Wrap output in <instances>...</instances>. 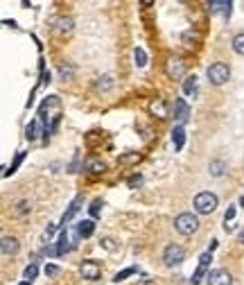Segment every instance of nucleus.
Listing matches in <instances>:
<instances>
[{
  "label": "nucleus",
  "mask_w": 244,
  "mask_h": 285,
  "mask_svg": "<svg viewBox=\"0 0 244 285\" xmlns=\"http://www.w3.org/2000/svg\"><path fill=\"white\" fill-rule=\"evenodd\" d=\"M149 113H152V116H156V118H167V104H165V100H163V98L152 100L149 102Z\"/></svg>",
  "instance_id": "12"
},
{
  "label": "nucleus",
  "mask_w": 244,
  "mask_h": 285,
  "mask_svg": "<svg viewBox=\"0 0 244 285\" xmlns=\"http://www.w3.org/2000/svg\"><path fill=\"white\" fill-rule=\"evenodd\" d=\"M231 7H233L231 0H211V3H208V9H211L213 14H219V11H222L226 19L231 16Z\"/></svg>",
  "instance_id": "11"
},
{
  "label": "nucleus",
  "mask_w": 244,
  "mask_h": 285,
  "mask_svg": "<svg viewBox=\"0 0 244 285\" xmlns=\"http://www.w3.org/2000/svg\"><path fill=\"white\" fill-rule=\"evenodd\" d=\"M100 206H102V199H95V202L93 204H90V218H98V215H100Z\"/></svg>",
  "instance_id": "32"
},
{
  "label": "nucleus",
  "mask_w": 244,
  "mask_h": 285,
  "mask_svg": "<svg viewBox=\"0 0 244 285\" xmlns=\"http://www.w3.org/2000/svg\"><path fill=\"white\" fill-rule=\"evenodd\" d=\"M79 274L86 278V281H98L102 276V265L98 260H84V263L79 265Z\"/></svg>",
  "instance_id": "5"
},
{
  "label": "nucleus",
  "mask_w": 244,
  "mask_h": 285,
  "mask_svg": "<svg viewBox=\"0 0 244 285\" xmlns=\"http://www.w3.org/2000/svg\"><path fill=\"white\" fill-rule=\"evenodd\" d=\"M23 158H25V152H18L16 154V158H14V163H11V168L7 170V172H5V176H9V174H14L16 170H18V165L23 163Z\"/></svg>",
  "instance_id": "23"
},
{
  "label": "nucleus",
  "mask_w": 244,
  "mask_h": 285,
  "mask_svg": "<svg viewBox=\"0 0 244 285\" xmlns=\"http://www.w3.org/2000/svg\"><path fill=\"white\" fill-rule=\"evenodd\" d=\"M185 260V249L181 244H167L165 252H163V263L167 267H174V265H181Z\"/></svg>",
  "instance_id": "4"
},
{
  "label": "nucleus",
  "mask_w": 244,
  "mask_h": 285,
  "mask_svg": "<svg viewBox=\"0 0 244 285\" xmlns=\"http://www.w3.org/2000/svg\"><path fill=\"white\" fill-rule=\"evenodd\" d=\"M59 274V267L57 265H45V276H57Z\"/></svg>",
  "instance_id": "33"
},
{
  "label": "nucleus",
  "mask_w": 244,
  "mask_h": 285,
  "mask_svg": "<svg viewBox=\"0 0 244 285\" xmlns=\"http://www.w3.org/2000/svg\"><path fill=\"white\" fill-rule=\"evenodd\" d=\"M240 242H242V244H244V229H242V231H240Z\"/></svg>",
  "instance_id": "35"
},
{
  "label": "nucleus",
  "mask_w": 244,
  "mask_h": 285,
  "mask_svg": "<svg viewBox=\"0 0 244 285\" xmlns=\"http://www.w3.org/2000/svg\"><path fill=\"white\" fill-rule=\"evenodd\" d=\"M79 202H82V199H79V197H77V199H75V202H72V204H70V208H68V213L64 215V224H66V222H68V220H72V215H75V213H77V210H79Z\"/></svg>",
  "instance_id": "27"
},
{
  "label": "nucleus",
  "mask_w": 244,
  "mask_h": 285,
  "mask_svg": "<svg viewBox=\"0 0 244 285\" xmlns=\"http://www.w3.org/2000/svg\"><path fill=\"white\" fill-rule=\"evenodd\" d=\"M18 249H21V244L14 236H3V242H0V252H3V256H16Z\"/></svg>",
  "instance_id": "10"
},
{
  "label": "nucleus",
  "mask_w": 244,
  "mask_h": 285,
  "mask_svg": "<svg viewBox=\"0 0 244 285\" xmlns=\"http://www.w3.org/2000/svg\"><path fill=\"white\" fill-rule=\"evenodd\" d=\"M140 161V154L138 152H129V154H120L118 163L120 165H132V163H138Z\"/></svg>",
  "instance_id": "18"
},
{
  "label": "nucleus",
  "mask_w": 244,
  "mask_h": 285,
  "mask_svg": "<svg viewBox=\"0 0 244 285\" xmlns=\"http://www.w3.org/2000/svg\"><path fill=\"white\" fill-rule=\"evenodd\" d=\"M93 231H95V222L93 220H82L77 224V236L79 238H90V236H93Z\"/></svg>",
  "instance_id": "13"
},
{
  "label": "nucleus",
  "mask_w": 244,
  "mask_h": 285,
  "mask_svg": "<svg viewBox=\"0 0 244 285\" xmlns=\"http://www.w3.org/2000/svg\"><path fill=\"white\" fill-rule=\"evenodd\" d=\"M174 229L181 236H192V233L199 231V218L195 213H181L174 218Z\"/></svg>",
  "instance_id": "1"
},
{
  "label": "nucleus",
  "mask_w": 244,
  "mask_h": 285,
  "mask_svg": "<svg viewBox=\"0 0 244 285\" xmlns=\"http://www.w3.org/2000/svg\"><path fill=\"white\" fill-rule=\"evenodd\" d=\"M174 118H177L179 127H181L183 122H188V118H190V106H188V102H185L183 98H179L177 102H174Z\"/></svg>",
  "instance_id": "9"
},
{
  "label": "nucleus",
  "mask_w": 244,
  "mask_h": 285,
  "mask_svg": "<svg viewBox=\"0 0 244 285\" xmlns=\"http://www.w3.org/2000/svg\"><path fill=\"white\" fill-rule=\"evenodd\" d=\"M211 260H213V258H211V252L201 254V258H199V265H197L195 274H192V278H190V285H199L203 276H206V274H211V272H208V265H211Z\"/></svg>",
  "instance_id": "7"
},
{
  "label": "nucleus",
  "mask_w": 244,
  "mask_h": 285,
  "mask_svg": "<svg viewBox=\"0 0 244 285\" xmlns=\"http://www.w3.org/2000/svg\"><path fill=\"white\" fill-rule=\"evenodd\" d=\"M113 88V75H104L98 82V91H111Z\"/></svg>",
  "instance_id": "22"
},
{
  "label": "nucleus",
  "mask_w": 244,
  "mask_h": 285,
  "mask_svg": "<svg viewBox=\"0 0 244 285\" xmlns=\"http://www.w3.org/2000/svg\"><path fill=\"white\" fill-rule=\"evenodd\" d=\"M36 132H39V120H34V122L27 124V138H30V140L36 138Z\"/></svg>",
  "instance_id": "30"
},
{
  "label": "nucleus",
  "mask_w": 244,
  "mask_h": 285,
  "mask_svg": "<svg viewBox=\"0 0 244 285\" xmlns=\"http://www.w3.org/2000/svg\"><path fill=\"white\" fill-rule=\"evenodd\" d=\"M36 272H39V267L32 263V265H27V267H25V272H23V276H25V281H30V283H32L34 278H36Z\"/></svg>",
  "instance_id": "24"
},
{
  "label": "nucleus",
  "mask_w": 244,
  "mask_h": 285,
  "mask_svg": "<svg viewBox=\"0 0 244 285\" xmlns=\"http://www.w3.org/2000/svg\"><path fill=\"white\" fill-rule=\"evenodd\" d=\"M21 285H32V283H30V281H23V283H21Z\"/></svg>",
  "instance_id": "36"
},
{
  "label": "nucleus",
  "mask_w": 244,
  "mask_h": 285,
  "mask_svg": "<svg viewBox=\"0 0 244 285\" xmlns=\"http://www.w3.org/2000/svg\"><path fill=\"white\" fill-rule=\"evenodd\" d=\"M127 184H129V188H138L140 184H143V174H132Z\"/></svg>",
  "instance_id": "31"
},
{
  "label": "nucleus",
  "mask_w": 244,
  "mask_h": 285,
  "mask_svg": "<svg viewBox=\"0 0 244 285\" xmlns=\"http://www.w3.org/2000/svg\"><path fill=\"white\" fill-rule=\"evenodd\" d=\"M59 73H61V77H64V79H72V77H75V66H70V64H64V66H61L59 68Z\"/></svg>",
  "instance_id": "28"
},
{
  "label": "nucleus",
  "mask_w": 244,
  "mask_h": 285,
  "mask_svg": "<svg viewBox=\"0 0 244 285\" xmlns=\"http://www.w3.org/2000/svg\"><path fill=\"white\" fill-rule=\"evenodd\" d=\"M206 281H208V285H231L233 283V276H231V272L229 270H213L211 274L206 276Z\"/></svg>",
  "instance_id": "8"
},
{
  "label": "nucleus",
  "mask_w": 244,
  "mask_h": 285,
  "mask_svg": "<svg viewBox=\"0 0 244 285\" xmlns=\"http://www.w3.org/2000/svg\"><path fill=\"white\" fill-rule=\"evenodd\" d=\"M183 93L185 95H195L197 93V77L192 75V77H185V82H183Z\"/></svg>",
  "instance_id": "19"
},
{
  "label": "nucleus",
  "mask_w": 244,
  "mask_h": 285,
  "mask_svg": "<svg viewBox=\"0 0 244 285\" xmlns=\"http://www.w3.org/2000/svg\"><path fill=\"white\" fill-rule=\"evenodd\" d=\"M208 172H211L213 176H222L226 172V161H222V158H215V161H211V165H208Z\"/></svg>",
  "instance_id": "15"
},
{
  "label": "nucleus",
  "mask_w": 244,
  "mask_h": 285,
  "mask_svg": "<svg viewBox=\"0 0 244 285\" xmlns=\"http://www.w3.org/2000/svg\"><path fill=\"white\" fill-rule=\"evenodd\" d=\"M86 170H88L90 174H102L106 170V165H104L102 158H95L93 156V158H88V161H86Z\"/></svg>",
  "instance_id": "14"
},
{
  "label": "nucleus",
  "mask_w": 244,
  "mask_h": 285,
  "mask_svg": "<svg viewBox=\"0 0 244 285\" xmlns=\"http://www.w3.org/2000/svg\"><path fill=\"white\" fill-rule=\"evenodd\" d=\"M165 75L170 79H181L185 75V64L179 59V57H170L165 61Z\"/></svg>",
  "instance_id": "6"
},
{
  "label": "nucleus",
  "mask_w": 244,
  "mask_h": 285,
  "mask_svg": "<svg viewBox=\"0 0 244 285\" xmlns=\"http://www.w3.org/2000/svg\"><path fill=\"white\" fill-rule=\"evenodd\" d=\"M102 247H104V249H109V252H113V249H116V244H113L111 238H104V240H102Z\"/></svg>",
  "instance_id": "34"
},
{
  "label": "nucleus",
  "mask_w": 244,
  "mask_h": 285,
  "mask_svg": "<svg viewBox=\"0 0 244 285\" xmlns=\"http://www.w3.org/2000/svg\"><path fill=\"white\" fill-rule=\"evenodd\" d=\"M206 77L211 79V84H215V86H222V84H226L231 79V68L224 61H215V64L208 66Z\"/></svg>",
  "instance_id": "2"
},
{
  "label": "nucleus",
  "mask_w": 244,
  "mask_h": 285,
  "mask_svg": "<svg viewBox=\"0 0 244 285\" xmlns=\"http://www.w3.org/2000/svg\"><path fill=\"white\" fill-rule=\"evenodd\" d=\"M134 59H136V66L143 68V66L147 64V52H145L143 48H136V50H134Z\"/></svg>",
  "instance_id": "21"
},
{
  "label": "nucleus",
  "mask_w": 244,
  "mask_h": 285,
  "mask_svg": "<svg viewBox=\"0 0 244 285\" xmlns=\"http://www.w3.org/2000/svg\"><path fill=\"white\" fill-rule=\"evenodd\" d=\"M61 34L72 32V19H59V27H57Z\"/></svg>",
  "instance_id": "25"
},
{
  "label": "nucleus",
  "mask_w": 244,
  "mask_h": 285,
  "mask_svg": "<svg viewBox=\"0 0 244 285\" xmlns=\"http://www.w3.org/2000/svg\"><path fill=\"white\" fill-rule=\"evenodd\" d=\"M231 45H233V50H235L237 55L244 57V32L235 34V37H233V43H231Z\"/></svg>",
  "instance_id": "20"
},
{
  "label": "nucleus",
  "mask_w": 244,
  "mask_h": 285,
  "mask_svg": "<svg viewBox=\"0 0 244 285\" xmlns=\"http://www.w3.org/2000/svg\"><path fill=\"white\" fill-rule=\"evenodd\" d=\"M172 142H174V147H177V150H181V147H183V142H185L183 127H174L172 129Z\"/></svg>",
  "instance_id": "16"
},
{
  "label": "nucleus",
  "mask_w": 244,
  "mask_h": 285,
  "mask_svg": "<svg viewBox=\"0 0 244 285\" xmlns=\"http://www.w3.org/2000/svg\"><path fill=\"white\" fill-rule=\"evenodd\" d=\"M132 274H136V267H127V270L118 272V274H116V281L120 283V281H124V278H127V276H132Z\"/></svg>",
  "instance_id": "29"
},
{
  "label": "nucleus",
  "mask_w": 244,
  "mask_h": 285,
  "mask_svg": "<svg viewBox=\"0 0 244 285\" xmlns=\"http://www.w3.org/2000/svg\"><path fill=\"white\" fill-rule=\"evenodd\" d=\"M68 231H61V236H59V242H57V249H54V254L57 256H64L68 252Z\"/></svg>",
  "instance_id": "17"
},
{
  "label": "nucleus",
  "mask_w": 244,
  "mask_h": 285,
  "mask_svg": "<svg viewBox=\"0 0 244 285\" xmlns=\"http://www.w3.org/2000/svg\"><path fill=\"white\" fill-rule=\"evenodd\" d=\"M192 204H195V210L199 215H211L213 210L217 208L219 199H217V195H213V192H199Z\"/></svg>",
  "instance_id": "3"
},
{
  "label": "nucleus",
  "mask_w": 244,
  "mask_h": 285,
  "mask_svg": "<svg viewBox=\"0 0 244 285\" xmlns=\"http://www.w3.org/2000/svg\"><path fill=\"white\" fill-rule=\"evenodd\" d=\"M27 210H32V204L23 199V202H18V204H16V208H14V215H25Z\"/></svg>",
  "instance_id": "26"
}]
</instances>
